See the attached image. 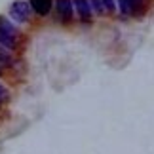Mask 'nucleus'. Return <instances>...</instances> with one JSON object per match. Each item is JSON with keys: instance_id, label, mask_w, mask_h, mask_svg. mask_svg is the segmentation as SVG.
Instances as JSON below:
<instances>
[{"instance_id": "9", "label": "nucleus", "mask_w": 154, "mask_h": 154, "mask_svg": "<svg viewBox=\"0 0 154 154\" xmlns=\"http://www.w3.org/2000/svg\"><path fill=\"white\" fill-rule=\"evenodd\" d=\"M90 6H91V10H93V14H97V15H106V11H105V6L101 0H90Z\"/></svg>"}, {"instance_id": "7", "label": "nucleus", "mask_w": 154, "mask_h": 154, "mask_svg": "<svg viewBox=\"0 0 154 154\" xmlns=\"http://www.w3.org/2000/svg\"><path fill=\"white\" fill-rule=\"evenodd\" d=\"M19 42H21V38H14V36H10V34L0 32V46L6 48V50H10L11 53H15L19 50Z\"/></svg>"}, {"instance_id": "1", "label": "nucleus", "mask_w": 154, "mask_h": 154, "mask_svg": "<svg viewBox=\"0 0 154 154\" xmlns=\"http://www.w3.org/2000/svg\"><path fill=\"white\" fill-rule=\"evenodd\" d=\"M8 15H10V19L14 23H17V25L29 23L31 21V15H32L29 0H15V2H11L10 10H8Z\"/></svg>"}, {"instance_id": "13", "label": "nucleus", "mask_w": 154, "mask_h": 154, "mask_svg": "<svg viewBox=\"0 0 154 154\" xmlns=\"http://www.w3.org/2000/svg\"><path fill=\"white\" fill-rule=\"evenodd\" d=\"M0 109H2V105H0Z\"/></svg>"}, {"instance_id": "5", "label": "nucleus", "mask_w": 154, "mask_h": 154, "mask_svg": "<svg viewBox=\"0 0 154 154\" xmlns=\"http://www.w3.org/2000/svg\"><path fill=\"white\" fill-rule=\"evenodd\" d=\"M29 4H31L32 14H36L40 17L50 15V11L53 10V0H29Z\"/></svg>"}, {"instance_id": "4", "label": "nucleus", "mask_w": 154, "mask_h": 154, "mask_svg": "<svg viewBox=\"0 0 154 154\" xmlns=\"http://www.w3.org/2000/svg\"><path fill=\"white\" fill-rule=\"evenodd\" d=\"M74 4V14L78 15V19L82 23H91L93 21V10L90 6V0H72Z\"/></svg>"}, {"instance_id": "6", "label": "nucleus", "mask_w": 154, "mask_h": 154, "mask_svg": "<svg viewBox=\"0 0 154 154\" xmlns=\"http://www.w3.org/2000/svg\"><path fill=\"white\" fill-rule=\"evenodd\" d=\"M0 32L10 34V36H14V38H21V32H19V29L15 27V23L11 21L10 17H4V15H0Z\"/></svg>"}, {"instance_id": "10", "label": "nucleus", "mask_w": 154, "mask_h": 154, "mask_svg": "<svg viewBox=\"0 0 154 154\" xmlns=\"http://www.w3.org/2000/svg\"><path fill=\"white\" fill-rule=\"evenodd\" d=\"M101 2H103V6H105L106 15L116 14V0H101Z\"/></svg>"}, {"instance_id": "11", "label": "nucleus", "mask_w": 154, "mask_h": 154, "mask_svg": "<svg viewBox=\"0 0 154 154\" xmlns=\"http://www.w3.org/2000/svg\"><path fill=\"white\" fill-rule=\"evenodd\" d=\"M8 101H10V91H8V88L0 82V105H4Z\"/></svg>"}, {"instance_id": "8", "label": "nucleus", "mask_w": 154, "mask_h": 154, "mask_svg": "<svg viewBox=\"0 0 154 154\" xmlns=\"http://www.w3.org/2000/svg\"><path fill=\"white\" fill-rule=\"evenodd\" d=\"M0 65H4L6 69H14V67H17V59H15V55H14L10 50L2 48V46H0Z\"/></svg>"}, {"instance_id": "2", "label": "nucleus", "mask_w": 154, "mask_h": 154, "mask_svg": "<svg viewBox=\"0 0 154 154\" xmlns=\"http://www.w3.org/2000/svg\"><path fill=\"white\" fill-rule=\"evenodd\" d=\"M116 8L126 17H141L146 11L145 0H116Z\"/></svg>"}, {"instance_id": "12", "label": "nucleus", "mask_w": 154, "mask_h": 154, "mask_svg": "<svg viewBox=\"0 0 154 154\" xmlns=\"http://www.w3.org/2000/svg\"><path fill=\"white\" fill-rule=\"evenodd\" d=\"M6 72V67H4V65H0V76H2Z\"/></svg>"}, {"instance_id": "3", "label": "nucleus", "mask_w": 154, "mask_h": 154, "mask_svg": "<svg viewBox=\"0 0 154 154\" xmlns=\"http://www.w3.org/2000/svg\"><path fill=\"white\" fill-rule=\"evenodd\" d=\"M55 14L61 23H70L74 21V4L72 0H53Z\"/></svg>"}]
</instances>
